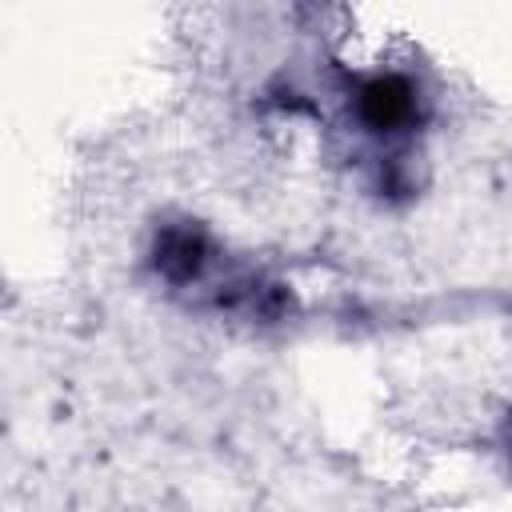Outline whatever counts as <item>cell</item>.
<instances>
[{
	"instance_id": "6da1fadb",
	"label": "cell",
	"mask_w": 512,
	"mask_h": 512,
	"mask_svg": "<svg viewBox=\"0 0 512 512\" xmlns=\"http://www.w3.org/2000/svg\"><path fill=\"white\" fill-rule=\"evenodd\" d=\"M356 116L372 132H400L416 116V92L404 76H372L356 92Z\"/></svg>"
},
{
	"instance_id": "7a4b0ae2",
	"label": "cell",
	"mask_w": 512,
	"mask_h": 512,
	"mask_svg": "<svg viewBox=\"0 0 512 512\" xmlns=\"http://www.w3.org/2000/svg\"><path fill=\"white\" fill-rule=\"evenodd\" d=\"M208 264V240L200 228L192 224H176V228H164L156 236V268L164 280L172 284H188L204 272Z\"/></svg>"
}]
</instances>
